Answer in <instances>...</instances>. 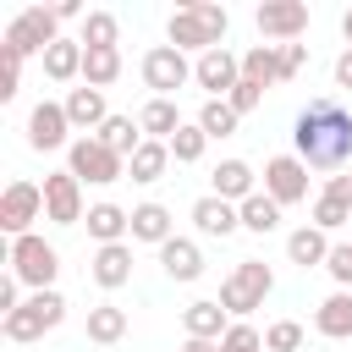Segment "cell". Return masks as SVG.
I'll return each mask as SVG.
<instances>
[{"label":"cell","mask_w":352,"mask_h":352,"mask_svg":"<svg viewBox=\"0 0 352 352\" xmlns=\"http://www.w3.org/2000/svg\"><path fill=\"white\" fill-rule=\"evenodd\" d=\"M292 143H297V160L308 170H336V165H352V110L330 94L308 99L297 110V126H292Z\"/></svg>","instance_id":"1"},{"label":"cell","mask_w":352,"mask_h":352,"mask_svg":"<svg viewBox=\"0 0 352 352\" xmlns=\"http://www.w3.org/2000/svg\"><path fill=\"white\" fill-rule=\"evenodd\" d=\"M226 28H231V11H226V6H214V0H187V6H176V11H170L165 38H170L182 55H187V50L209 55V50H220Z\"/></svg>","instance_id":"2"},{"label":"cell","mask_w":352,"mask_h":352,"mask_svg":"<svg viewBox=\"0 0 352 352\" xmlns=\"http://www.w3.org/2000/svg\"><path fill=\"white\" fill-rule=\"evenodd\" d=\"M270 286H275V275H270V264L264 258H242L226 280H220V308L226 314H253V308H264V297H270Z\"/></svg>","instance_id":"3"},{"label":"cell","mask_w":352,"mask_h":352,"mask_svg":"<svg viewBox=\"0 0 352 352\" xmlns=\"http://www.w3.org/2000/svg\"><path fill=\"white\" fill-rule=\"evenodd\" d=\"M11 275L22 280V286H33V292H55V275H60V253L44 242V236H16L11 242Z\"/></svg>","instance_id":"4"},{"label":"cell","mask_w":352,"mask_h":352,"mask_svg":"<svg viewBox=\"0 0 352 352\" xmlns=\"http://www.w3.org/2000/svg\"><path fill=\"white\" fill-rule=\"evenodd\" d=\"M60 319H66V297H60V292H33L16 314L0 319V330H6V341H38V336L55 330Z\"/></svg>","instance_id":"5"},{"label":"cell","mask_w":352,"mask_h":352,"mask_svg":"<svg viewBox=\"0 0 352 352\" xmlns=\"http://www.w3.org/2000/svg\"><path fill=\"white\" fill-rule=\"evenodd\" d=\"M55 38H60L55 6H50V11H44V6H28V11H16V22L6 28V50H16L22 60H28V55H44Z\"/></svg>","instance_id":"6"},{"label":"cell","mask_w":352,"mask_h":352,"mask_svg":"<svg viewBox=\"0 0 352 352\" xmlns=\"http://www.w3.org/2000/svg\"><path fill=\"white\" fill-rule=\"evenodd\" d=\"M66 170H72L77 182L110 187V182H121V176H126V160H121V154H110L99 138H77V143L66 148Z\"/></svg>","instance_id":"7"},{"label":"cell","mask_w":352,"mask_h":352,"mask_svg":"<svg viewBox=\"0 0 352 352\" xmlns=\"http://www.w3.org/2000/svg\"><path fill=\"white\" fill-rule=\"evenodd\" d=\"M38 214H44V187L16 176V182L0 192V231L16 242V236H28V226H33Z\"/></svg>","instance_id":"8"},{"label":"cell","mask_w":352,"mask_h":352,"mask_svg":"<svg viewBox=\"0 0 352 352\" xmlns=\"http://www.w3.org/2000/svg\"><path fill=\"white\" fill-rule=\"evenodd\" d=\"M143 82L154 88V99H170L182 82H192V60L176 50V44H154L143 55Z\"/></svg>","instance_id":"9"},{"label":"cell","mask_w":352,"mask_h":352,"mask_svg":"<svg viewBox=\"0 0 352 352\" xmlns=\"http://www.w3.org/2000/svg\"><path fill=\"white\" fill-rule=\"evenodd\" d=\"M192 82H198L209 99H231V88L242 82V55H231L226 44L209 50V55H198V60H192Z\"/></svg>","instance_id":"10"},{"label":"cell","mask_w":352,"mask_h":352,"mask_svg":"<svg viewBox=\"0 0 352 352\" xmlns=\"http://www.w3.org/2000/svg\"><path fill=\"white\" fill-rule=\"evenodd\" d=\"M253 22H258L264 38H275V44H297L302 28H308V6H302V0H264V6L253 11Z\"/></svg>","instance_id":"11"},{"label":"cell","mask_w":352,"mask_h":352,"mask_svg":"<svg viewBox=\"0 0 352 352\" xmlns=\"http://www.w3.org/2000/svg\"><path fill=\"white\" fill-rule=\"evenodd\" d=\"M44 220H55V226L88 220V214H82V182H77L72 170H50V176H44Z\"/></svg>","instance_id":"12"},{"label":"cell","mask_w":352,"mask_h":352,"mask_svg":"<svg viewBox=\"0 0 352 352\" xmlns=\"http://www.w3.org/2000/svg\"><path fill=\"white\" fill-rule=\"evenodd\" d=\"M264 192L286 209V204H302L308 198V165L297 160V154H275L270 165H264Z\"/></svg>","instance_id":"13"},{"label":"cell","mask_w":352,"mask_h":352,"mask_svg":"<svg viewBox=\"0 0 352 352\" xmlns=\"http://www.w3.org/2000/svg\"><path fill=\"white\" fill-rule=\"evenodd\" d=\"M66 132H72L66 104H55V99L33 104V116H28V143H33L38 154H44V148H66Z\"/></svg>","instance_id":"14"},{"label":"cell","mask_w":352,"mask_h":352,"mask_svg":"<svg viewBox=\"0 0 352 352\" xmlns=\"http://www.w3.org/2000/svg\"><path fill=\"white\" fill-rule=\"evenodd\" d=\"M182 324H187V336H198V341H226L231 314L220 308V297H198V302L182 308Z\"/></svg>","instance_id":"15"},{"label":"cell","mask_w":352,"mask_h":352,"mask_svg":"<svg viewBox=\"0 0 352 352\" xmlns=\"http://www.w3.org/2000/svg\"><path fill=\"white\" fill-rule=\"evenodd\" d=\"M192 226H198V236H231L242 226V209L226 204V198H214V192H204L192 204Z\"/></svg>","instance_id":"16"},{"label":"cell","mask_w":352,"mask_h":352,"mask_svg":"<svg viewBox=\"0 0 352 352\" xmlns=\"http://www.w3.org/2000/svg\"><path fill=\"white\" fill-rule=\"evenodd\" d=\"M88 275H94L104 292H121V286L132 280V248H126V242H110V248H99V253L88 258Z\"/></svg>","instance_id":"17"},{"label":"cell","mask_w":352,"mask_h":352,"mask_svg":"<svg viewBox=\"0 0 352 352\" xmlns=\"http://www.w3.org/2000/svg\"><path fill=\"white\" fill-rule=\"evenodd\" d=\"M60 104H66L72 126H77V132H88V138H94V132L110 121V110H104V94H99V88H88V82H82V88H72Z\"/></svg>","instance_id":"18"},{"label":"cell","mask_w":352,"mask_h":352,"mask_svg":"<svg viewBox=\"0 0 352 352\" xmlns=\"http://www.w3.org/2000/svg\"><path fill=\"white\" fill-rule=\"evenodd\" d=\"M253 192H258V187H253V165H248V160H220V165H214V198H226V204L242 209Z\"/></svg>","instance_id":"19"},{"label":"cell","mask_w":352,"mask_h":352,"mask_svg":"<svg viewBox=\"0 0 352 352\" xmlns=\"http://www.w3.org/2000/svg\"><path fill=\"white\" fill-rule=\"evenodd\" d=\"M160 270H165L170 280H198V275H204L198 242H192V236H170V242L160 248Z\"/></svg>","instance_id":"20"},{"label":"cell","mask_w":352,"mask_h":352,"mask_svg":"<svg viewBox=\"0 0 352 352\" xmlns=\"http://www.w3.org/2000/svg\"><path fill=\"white\" fill-rule=\"evenodd\" d=\"M314 330L330 336V341H352V292H330L314 308Z\"/></svg>","instance_id":"21"},{"label":"cell","mask_w":352,"mask_h":352,"mask_svg":"<svg viewBox=\"0 0 352 352\" xmlns=\"http://www.w3.org/2000/svg\"><path fill=\"white\" fill-rule=\"evenodd\" d=\"M88 236H94L99 248L132 236V209H121V204H94V209H88Z\"/></svg>","instance_id":"22"},{"label":"cell","mask_w":352,"mask_h":352,"mask_svg":"<svg viewBox=\"0 0 352 352\" xmlns=\"http://www.w3.org/2000/svg\"><path fill=\"white\" fill-rule=\"evenodd\" d=\"M286 258H292L297 270L324 264V258H330V231H319V226H297V231L286 236Z\"/></svg>","instance_id":"23"},{"label":"cell","mask_w":352,"mask_h":352,"mask_svg":"<svg viewBox=\"0 0 352 352\" xmlns=\"http://www.w3.org/2000/svg\"><path fill=\"white\" fill-rule=\"evenodd\" d=\"M82 38H55L50 50H44V77L50 82H72V77H82Z\"/></svg>","instance_id":"24"},{"label":"cell","mask_w":352,"mask_h":352,"mask_svg":"<svg viewBox=\"0 0 352 352\" xmlns=\"http://www.w3.org/2000/svg\"><path fill=\"white\" fill-rule=\"evenodd\" d=\"M242 82H258V88L286 82V77H280V44H253V50H242Z\"/></svg>","instance_id":"25"},{"label":"cell","mask_w":352,"mask_h":352,"mask_svg":"<svg viewBox=\"0 0 352 352\" xmlns=\"http://www.w3.org/2000/svg\"><path fill=\"white\" fill-rule=\"evenodd\" d=\"M138 126L154 138V143H170L187 121H182V110H176V99H148L143 110H138Z\"/></svg>","instance_id":"26"},{"label":"cell","mask_w":352,"mask_h":352,"mask_svg":"<svg viewBox=\"0 0 352 352\" xmlns=\"http://www.w3.org/2000/svg\"><path fill=\"white\" fill-rule=\"evenodd\" d=\"M176 231H170V209L165 204H138L132 209V242H154V248H165Z\"/></svg>","instance_id":"27"},{"label":"cell","mask_w":352,"mask_h":352,"mask_svg":"<svg viewBox=\"0 0 352 352\" xmlns=\"http://www.w3.org/2000/svg\"><path fill=\"white\" fill-rule=\"evenodd\" d=\"M121 336H126V308L94 302V308H88V341H94V346H116Z\"/></svg>","instance_id":"28"},{"label":"cell","mask_w":352,"mask_h":352,"mask_svg":"<svg viewBox=\"0 0 352 352\" xmlns=\"http://www.w3.org/2000/svg\"><path fill=\"white\" fill-rule=\"evenodd\" d=\"M138 132H143V126H138L132 116H110V121H104V126H99L94 138H99V143H104L110 154H121V160H132V154L143 148V138H138Z\"/></svg>","instance_id":"29"},{"label":"cell","mask_w":352,"mask_h":352,"mask_svg":"<svg viewBox=\"0 0 352 352\" xmlns=\"http://www.w3.org/2000/svg\"><path fill=\"white\" fill-rule=\"evenodd\" d=\"M165 165H170V143H154V138H143V148L126 160V176L148 187V182H160V176H165Z\"/></svg>","instance_id":"30"},{"label":"cell","mask_w":352,"mask_h":352,"mask_svg":"<svg viewBox=\"0 0 352 352\" xmlns=\"http://www.w3.org/2000/svg\"><path fill=\"white\" fill-rule=\"evenodd\" d=\"M116 77H121V50H88V55H82V82H88V88L104 94Z\"/></svg>","instance_id":"31"},{"label":"cell","mask_w":352,"mask_h":352,"mask_svg":"<svg viewBox=\"0 0 352 352\" xmlns=\"http://www.w3.org/2000/svg\"><path fill=\"white\" fill-rule=\"evenodd\" d=\"M280 226V204L270 198V192H253L248 204H242V231H253V236H270Z\"/></svg>","instance_id":"32"},{"label":"cell","mask_w":352,"mask_h":352,"mask_svg":"<svg viewBox=\"0 0 352 352\" xmlns=\"http://www.w3.org/2000/svg\"><path fill=\"white\" fill-rule=\"evenodd\" d=\"M77 38H82V50H116V38H121V22H116L110 11H88Z\"/></svg>","instance_id":"33"},{"label":"cell","mask_w":352,"mask_h":352,"mask_svg":"<svg viewBox=\"0 0 352 352\" xmlns=\"http://www.w3.org/2000/svg\"><path fill=\"white\" fill-rule=\"evenodd\" d=\"M236 110L226 104V99H204V110H198V126H204V138H231L236 132Z\"/></svg>","instance_id":"34"},{"label":"cell","mask_w":352,"mask_h":352,"mask_svg":"<svg viewBox=\"0 0 352 352\" xmlns=\"http://www.w3.org/2000/svg\"><path fill=\"white\" fill-rule=\"evenodd\" d=\"M204 148H209V138H204V126H198V121H187V126L170 138V160H176V165H198V160H204Z\"/></svg>","instance_id":"35"},{"label":"cell","mask_w":352,"mask_h":352,"mask_svg":"<svg viewBox=\"0 0 352 352\" xmlns=\"http://www.w3.org/2000/svg\"><path fill=\"white\" fill-rule=\"evenodd\" d=\"M346 220H352V198H341V192H319L314 198V226L319 231H336Z\"/></svg>","instance_id":"36"},{"label":"cell","mask_w":352,"mask_h":352,"mask_svg":"<svg viewBox=\"0 0 352 352\" xmlns=\"http://www.w3.org/2000/svg\"><path fill=\"white\" fill-rule=\"evenodd\" d=\"M264 346H270V352H297V346H302V324H297V319H275V324L264 330Z\"/></svg>","instance_id":"37"},{"label":"cell","mask_w":352,"mask_h":352,"mask_svg":"<svg viewBox=\"0 0 352 352\" xmlns=\"http://www.w3.org/2000/svg\"><path fill=\"white\" fill-rule=\"evenodd\" d=\"M324 270H330V280H336L341 292H352V242H336L330 258H324Z\"/></svg>","instance_id":"38"},{"label":"cell","mask_w":352,"mask_h":352,"mask_svg":"<svg viewBox=\"0 0 352 352\" xmlns=\"http://www.w3.org/2000/svg\"><path fill=\"white\" fill-rule=\"evenodd\" d=\"M258 346H264V336H258L253 324H242V319H236V324L226 330V341H220V352H258Z\"/></svg>","instance_id":"39"},{"label":"cell","mask_w":352,"mask_h":352,"mask_svg":"<svg viewBox=\"0 0 352 352\" xmlns=\"http://www.w3.org/2000/svg\"><path fill=\"white\" fill-rule=\"evenodd\" d=\"M258 99H264V88H258V82H236L226 104H231L236 116H253V110H258Z\"/></svg>","instance_id":"40"},{"label":"cell","mask_w":352,"mask_h":352,"mask_svg":"<svg viewBox=\"0 0 352 352\" xmlns=\"http://www.w3.org/2000/svg\"><path fill=\"white\" fill-rule=\"evenodd\" d=\"M308 66V44H280V77H297Z\"/></svg>","instance_id":"41"},{"label":"cell","mask_w":352,"mask_h":352,"mask_svg":"<svg viewBox=\"0 0 352 352\" xmlns=\"http://www.w3.org/2000/svg\"><path fill=\"white\" fill-rule=\"evenodd\" d=\"M0 55H6V77H0V99H11V94H16V77H22V55H16V50H6V44H0Z\"/></svg>","instance_id":"42"},{"label":"cell","mask_w":352,"mask_h":352,"mask_svg":"<svg viewBox=\"0 0 352 352\" xmlns=\"http://www.w3.org/2000/svg\"><path fill=\"white\" fill-rule=\"evenodd\" d=\"M16 286H22L16 275H6V280H0V314H16V308H22V302H16Z\"/></svg>","instance_id":"43"},{"label":"cell","mask_w":352,"mask_h":352,"mask_svg":"<svg viewBox=\"0 0 352 352\" xmlns=\"http://www.w3.org/2000/svg\"><path fill=\"white\" fill-rule=\"evenodd\" d=\"M336 88H352V50L336 60Z\"/></svg>","instance_id":"44"},{"label":"cell","mask_w":352,"mask_h":352,"mask_svg":"<svg viewBox=\"0 0 352 352\" xmlns=\"http://www.w3.org/2000/svg\"><path fill=\"white\" fill-rule=\"evenodd\" d=\"M55 16H60V22H77V16H82V6H77V0H60V6H55Z\"/></svg>","instance_id":"45"},{"label":"cell","mask_w":352,"mask_h":352,"mask_svg":"<svg viewBox=\"0 0 352 352\" xmlns=\"http://www.w3.org/2000/svg\"><path fill=\"white\" fill-rule=\"evenodd\" d=\"M182 352H220V341H198V336H187V341H182Z\"/></svg>","instance_id":"46"},{"label":"cell","mask_w":352,"mask_h":352,"mask_svg":"<svg viewBox=\"0 0 352 352\" xmlns=\"http://www.w3.org/2000/svg\"><path fill=\"white\" fill-rule=\"evenodd\" d=\"M341 33H346V44H352V11H346V16H341Z\"/></svg>","instance_id":"47"},{"label":"cell","mask_w":352,"mask_h":352,"mask_svg":"<svg viewBox=\"0 0 352 352\" xmlns=\"http://www.w3.org/2000/svg\"><path fill=\"white\" fill-rule=\"evenodd\" d=\"M346 192H352V170H346Z\"/></svg>","instance_id":"48"}]
</instances>
